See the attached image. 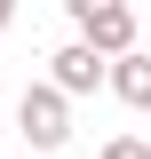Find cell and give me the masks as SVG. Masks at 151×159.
I'll return each mask as SVG.
<instances>
[{
  "instance_id": "8992f818",
  "label": "cell",
  "mask_w": 151,
  "mask_h": 159,
  "mask_svg": "<svg viewBox=\"0 0 151 159\" xmlns=\"http://www.w3.org/2000/svg\"><path fill=\"white\" fill-rule=\"evenodd\" d=\"M0 24H8V0H0Z\"/></svg>"
},
{
  "instance_id": "277c9868",
  "label": "cell",
  "mask_w": 151,
  "mask_h": 159,
  "mask_svg": "<svg viewBox=\"0 0 151 159\" xmlns=\"http://www.w3.org/2000/svg\"><path fill=\"white\" fill-rule=\"evenodd\" d=\"M112 96L127 103V111H151V56H143V48L112 64Z\"/></svg>"
},
{
  "instance_id": "5b68a950",
  "label": "cell",
  "mask_w": 151,
  "mask_h": 159,
  "mask_svg": "<svg viewBox=\"0 0 151 159\" xmlns=\"http://www.w3.org/2000/svg\"><path fill=\"white\" fill-rule=\"evenodd\" d=\"M95 159H151V143H143V135H112Z\"/></svg>"
},
{
  "instance_id": "7a4b0ae2",
  "label": "cell",
  "mask_w": 151,
  "mask_h": 159,
  "mask_svg": "<svg viewBox=\"0 0 151 159\" xmlns=\"http://www.w3.org/2000/svg\"><path fill=\"white\" fill-rule=\"evenodd\" d=\"M72 24H80V40L103 64L135 56V8H119V0H72Z\"/></svg>"
},
{
  "instance_id": "6da1fadb",
  "label": "cell",
  "mask_w": 151,
  "mask_h": 159,
  "mask_svg": "<svg viewBox=\"0 0 151 159\" xmlns=\"http://www.w3.org/2000/svg\"><path fill=\"white\" fill-rule=\"evenodd\" d=\"M16 135L32 143V151H64V143H72V96L48 88V80L24 88V96H16Z\"/></svg>"
},
{
  "instance_id": "3957f363",
  "label": "cell",
  "mask_w": 151,
  "mask_h": 159,
  "mask_svg": "<svg viewBox=\"0 0 151 159\" xmlns=\"http://www.w3.org/2000/svg\"><path fill=\"white\" fill-rule=\"evenodd\" d=\"M103 80H112V64L95 56L88 40H72V48H56V56H48V88H64V96H95Z\"/></svg>"
}]
</instances>
